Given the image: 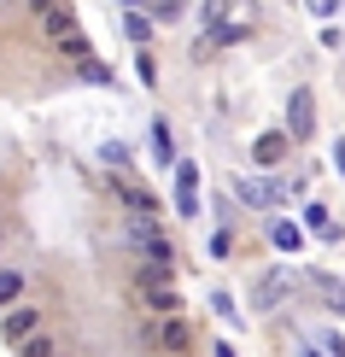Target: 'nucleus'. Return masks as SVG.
Masks as SVG:
<instances>
[{
	"instance_id": "obj_17",
	"label": "nucleus",
	"mask_w": 345,
	"mask_h": 357,
	"mask_svg": "<svg viewBox=\"0 0 345 357\" xmlns=\"http://www.w3.org/2000/svg\"><path fill=\"white\" fill-rule=\"evenodd\" d=\"M82 77H88V82H112V70L94 65V59H82Z\"/></svg>"
},
{
	"instance_id": "obj_4",
	"label": "nucleus",
	"mask_w": 345,
	"mask_h": 357,
	"mask_svg": "<svg viewBox=\"0 0 345 357\" xmlns=\"http://www.w3.org/2000/svg\"><path fill=\"white\" fill-rule=\"evenodd\" d=\"M29 6H36L41 29H47L53 41H70V36H77V12H70L65 0H29Z\"/></svg>"
},
{
	"instance_id": "obj_6",
	"label": "nucleus",
	"mask_w": 345,
	"mask_h": 357,
	"mask_svg": "<svg viewBox=\"0 0 345 357\" xmlns=\"http://www.w3.org/2000/svg\"><path fill=\"white\" fill-rule=\"evenodd\" d=\"M176 211L199 217V165H176Z\"/></svg>"
},
{
	"instance_id": "obj_21",
	"label": "nucleus",
	"mask_w": 345,
	"mask_h": 357,
	"mask_svg": "<svg viewBox=\"0 0 345 357\" xmlns=\"http://www.w3.org/2000/svg\"><path fill=\"white\" fill-rule=\"evenodd\" d=\"M211 357H234V346H229V340H222V346H217V351H211Z\"/></svg>"
},
{
	"instance_id": "obj_1",
	"label": "nucleus",
	"mask_w": 345,
	"mask_h": 357,
	"mask_svg": "<svg viewBox=\"0 0 345 357\" xmlns=\"http://www.w3.org/2000/svg\"><path fill=\"white\" fill-rule=\"evenodd\" d=\"M205 24L217 41H240L258 24V0H205Z\"/></svg>"
},
{
	"instance_id": "obj_18",
	"label": "nucleus",
	"mask_w": 345,
	"mask_h": 357,
	"mask_svg": "<svg viewBox=\"0 0 345 357\" xmlns=\"http://www.w3.org/2000/svg\"><path fill=\"white\" fill-rule=\"evenodd\" d=\"M322 346H328V357H345V346H339V334H322Z\"/></svg>"
},
{
	"instance_id": "obj_2",
	"label": "nucleus",
	"mask_w": 345,
	"mask_h": 357,
	"mask_svg": "<svg viewBox=\"0 0 345 357\" xmlns=\"http://www.w3.org/2000/svg\"><path fill=\"white\" fill-rule=\"evenodd\" d=\"M123 234H129V246L141 252L153 270H176V246L164 241V229H158L153 217H129V229H123Z\"/></svg>"
},
{
	"instance_id": "obj_3",
	"label": "nucleus",
	"mask_w": 345,
	"mask_h": 357,
	"mask_svg": "<svg viewBox=\"0 0 345 357\" xmlns=\"http://www.w3.org/2000/svg\"><path fill=\"white\" fill-rule=\"evenodd\" d=\"M135 293H141L146 310H158V317H176V287H170V270H153V264H141V281H135Z\"/></svg>"
},
{
	"instance_id": "obj_15",
	"label": "nucleus",
	"mask_w": 345,
	"mask_h": 357,
	"mask_svg": "<svg viewBox=\"0 0 345 357\" xmlns=\"http://www.w3.org/2000/svg\"><path fill=\"white\" fill-rule=\"evenodd\" d=\"M269 241H275L281 252H293L298 246V229H293V222H269Z\"/></svg>"
},
{
	"instance_id": "obj_16",
	"label": "nucleus",
	"mask_w": 345,
	"mask_h": 357,
	"mask_svg": "<svg viewBox=\"0 0 345 357\" xmlns=\"http://www.w3.org/2000/svg\"><path fill=\"white\" fill-rule=\"evenodd\" d=\"M153 153L164 158V165H170V153H176V146H170V129H164V123H153Z\"/></svg>"
},
{
	"instance_id": "obj_14",
	"label": "nucleus",
	"mask_w": 345,
	"mask_h": 357,
	"mask_svg": "<svg viewBox=\"0 0 345 357\" xmlns=\"http://www.w3.org/2000/svg\"><path fill=\"white\" fill-rule=\"evenodd\" d=\"M123 29H129V41H135V47H146V41H153V24H146L141 12H129V24H123Z\"/></svg>"
},
{
	"instance_id": "obj_10",
	"label": "nucleus",
	"mask_w": 345,
	"mask_h": 357,
	"mask_svg": "<svg viewBox=\"0 0 345 357\" xmlns=\"http://www.w3.org/2000/svg\"><path fill=\"white\" fill-rule=\"evenodd\" d=\"M153 340H158V346H170V351H187V322L182 317H164L158 328H153Z\"/></svg>"
},
{
	"instance_id": "obj_13",
	"label": "nucleus",
	"mask_w": 345,
	"mask_h": 357,
	"mask_svg": "<svg viewBox=\"0 0 345 357\" xmlns=\"http://www.w3.org/2000/svg\"><path fill=\"white\" fill-rule=\"evenodd\" d=\"M18 293H24V275L18 270H0V305H12Z\"/></svg>"
},
{
	"instance_id": "obj_9",
	"label": "nucleus",
	"mask_w": 345,
	"mask_h": 357,
	"mask_svg": "<svg viewBox=\"0 0 345 357\" xmlns=\"http://www.w3.org/2000/svg\"><path fill=\"white\" fill-rule=\"evenodd\" d=\"M36 328H41V310H29V305H24V310H12V317H6V340H12V346H24V340L36 334Z\"/></svg>"
},
{
	"instance_id": "obj_8",
	"label": "nucleus",
	"mask_w": 345,
	"mask_h": 357,
	"mask_svg": "<svg viewBox=\"0 0 345 357\" xmlns=\"http://www.w3.org/2000/svg\"><path fill=\"white\" fill-rule=\"evenodd\" d=\"M281 182H263V176H246V182H240V199L246 205H281Z\"/></svg>"
},
{
	"instance_id": "obj_12",
	"label": "nucleus",
	"mask_w": 345,
	"mask_h": 357,
	"mask_svg": "<svg viewBox=\"0 0 345 357\" xmlns=\"http://www.w3.org/2000/svg\"><path fill=\"white\" fill-rule=\"evenodd\" d=\"M18 357H59V351H53V340H47V334H29L24 346H18Z\"/></svg>"
},
{
	"instance_id": "obj_20",
	"label": "nucleus",
	"mask_w": 345,
	"mask_h": 357,
	"mask_svg": "<svg viewBox=\"0 0 345 357\" xmlns=\"http://www.w3.org/2000/svg\"><path fill=\"white\" fill-rule=\"evenodd\" d=\"M310 6H316V12H334V6H339V0H310Z\"/></svg>"
},
{
	"instance_id": "obj_11",
	"label": "nucleus",
	"mask_w": 345,
	"mask_h": 357,
	"mask_svg": "<svg viewBox=\"0 0 345 357\" xmlns=\"http://www.w3.org/2000/svg\"><path fill=\"white\" fill-rule=\"evenodd\" d=\"M281 153H287V135H258V146H252L258 165H281Z\"/></svg>"
},
{
	"instance_id": "obj_7",
	"label": "nucleus",
	"mask_w": 345,
	"mask_h": 357,
	"mask_svg": "<svg viewBox=\"0 0 345 357\" xmlns=\"http://www.w3.org/2000/svg\"><path fill=\"white\" fill-rule=\"evenodd\" d=\"M112 188H117V199H123L135 217H158V199H153L141 182H129V176H112Z\"/></svg>"
},
{
	"instance_id": "obj_5",
	"label": "nucleus",
	"mask_w": 345,
	"mask_h": 357,
	"mask_svg": "<svg viewBox=\"0 0 345 357\" xmlns=\"http://www.w3.org/2000/svg\"><path fill=\"white\" fill-rule=\"evenodd\" d=\"M310 129H316V100L298 88V94L287 100V141H310Z\"/></svg>"
},
{
	"instance_id": "obj_19",
	"label": "nucleus",
	"mask_w": 345,
	"mask_h": 357,
	"mask_svg": "<svg viewBox=\"0 0 345 357\" xmlns=\"http://www.w3.org/2000/svg\"><path fill=\"white\" fill-rule=\"evenodd\" d=\"M334 165H339V176H345V141H334Z\"/></svg>"
}]
</instances>
